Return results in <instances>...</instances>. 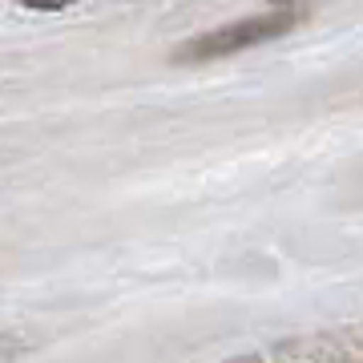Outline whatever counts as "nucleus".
<instances>
[{
  "instance_id": "obj_1",
  "label": "nucleus",
  "mask_w": 363,
  "mask_h": 363,
  "mask_svg": "<svg viewBox=\"0 0 363 363\" xmlns=\"http://www.w3.org/2000/svg\"><path fill=\"white\" fill-rule=\"evenodd\" d=\"M298 25L295 13H274V16H247V21H234V25H222L214 33H202L194 37L186 49H178L182 61H210V57H230V52H242L250 45H267V40L283 37Z\"/></svg>"
},
{
  "instance_id": "obj_4",
  "label": "nucleus",
  "mask_w": 363,
  "mask_h": 363,
  "mask_svg": "<svg viewBox=\"0 0 363 363\" xmlns=\"http://www.w3.org/2000/svg\"><path fill=\"white\" fill-rule=\"evenodd\" d=\"M0 343H4V339H0Z\"/></svg>"
},
{
  "instance_id": "obj_3",
  "label": "nucleus",
  "mask_w": 363,
  "mask_h": 363,
  "mask_svg": "<svg viewBox=\"0 0 363 363\" xmlns=\"http://www.w3.org/2000/svg\"><path fill=\"white\" fill-rule=\"evenodd\" d=\"M274 4H286V0H274Z\"/></svg>"
},
{
  "instance_id": "obj_2",
  "label": "nucleus",
  "mask_w": 363,
  "mask_h": 363,
  "mask_svg": "<svg viewBox=\"0 0 363 363\" xmlns=\"http://www.w3.org/2000/svg\"><path fill=\"white\" fill-rule=\"evenodd\" d=\"M69 0H25V9H65Z\"/></svg>"
}]
</instances>
